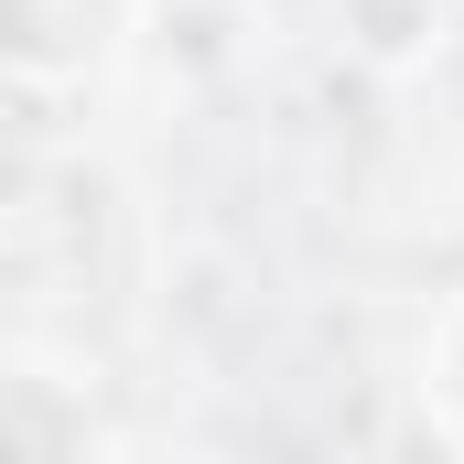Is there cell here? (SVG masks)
<instances>
[{
    "label": "cell",
    "mask_w": 464,
    "mask_h": 464,
    "mask_svg": "<svg viewBox=\"0 0 464 464\" xmlns=\"http://www.w3.org/2000/svg\"><path fill=\"white\" fill-rule=\"evenodd\" d=\"M140 22H151V0H11V76H22V98L98 87L140 44Z\"/></svg>",
    "instance_id": "1"
},
{
    "label": "cell",
    "mask_w": 464,
    "mask_h": 464,
    "mask_svg": "<svg viewBox=\"0 0 464 464\" xmlns=\"http://www.w3.org/2000/svg\"><path fill=\"white\" fill-rule=\"evenodd\" d=\"M0 454L11 464H109V421L87 367L44 346H11V389H0Z\"/></svg>",
    "instance_id": "2"
},
{
    "label": "cell",
    "mask_w": 464,
    "mask_h": 464,
    "mask_svg": "<svg viewBox=\"0 0 464 464\" xmlns=\"http://www.w3.org/2000/svg\"><path fill=\"white\" fill-rule=\"evenodd\" d=\"M411 389L432 400V421H443V432L464 443V292L443 303V314H432V346H421V378H411Z\"/></svg>",
    "instance_id": "3"
}]
</instances>
